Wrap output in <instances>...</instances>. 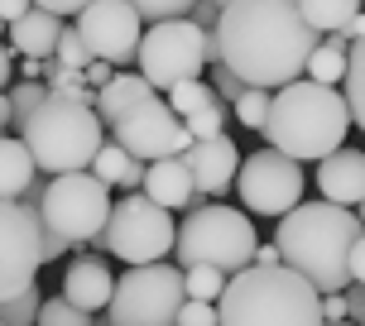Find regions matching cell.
<instances>
[{
    "mask_svg": "<svg viewBox=\"0 0 365 326\" xmlns=\"http://www.w3.org/2000/svg\"><path fill=\"white\" fill-rule=\"evenodd\" d=\"M221 63L259 91H279L298 82L322 34L312 29L298 0H231L217 19Z\"/></svg>",
    "mask_w": 365,
    "mask_h": 326,
    "instance_id": "obj_1",
    "label": "cell"
},
{
    "mask_svg": "<svg viewBox=\"0 0 365 326\" xmlns=\"http://www.w3.org/2000/svg\"><path fill=\"white\" fill-rule=\"evenodd\" d=\"M361 216L336 201H298L279 216L274 245L279 259L298 269L317 293H346L351 288V245L361 240Z\"/></svg>",
    "mask_w": 365,
    "mask_h": 326,
    "instance_id": "obj_2",
    "label": "cell"
},
{
    "mask_svg": "<svg viewBox=\"0 0 365 326\" xmlns=\"http://www.w3.org/2000/svg\"><path fill=\"white\" fill-rule=\"evenodd\" d=\"M351 130V106L346 91L322 87L312 77H298L289 87H279L269 96V120H264V140L269 149L289 154V159H327L346 144Z\"/></svg>",
    "mask_w": 365,
    "mask_h": 326,
    "instance_id": "obj_3",
    "label": "cell"
},
{
    "mask_svg": "<svg viewBox=\"0 0 365 326\" xmlns=\"http://www.w3.org/2000/svg\"><path fill=\"white\" fill-rule=\"evenodd\" d=\"M217 303V326H327L322 293L289 264L236 269Z\"/></svg>",
    "mask_w": 365,
    "mask_h": 326,
    "instance_id": "obj_4",
    "label": "cell"
},
{
    "mask_svg": "<svg viewBox=\"0 0 365 326\" xmlns=\"http://www.w3.org/2000/svg\"><path fill=\"white\" fill-rule=\"evenodd\" d=\"M19 140L29 144L38 173H82L91 168L96 149L106 144V120L96 115L91 101H77V96H43V106L19 125Z\"/></svg>",
    "mask_w": 365,
    "mask_h": 326,
    "instance_id": "obj_5",
    "label": "cell"
},
{
    "mask_svg": "<svg viewBox=\"0 0 365 326\" xmlns=\"http://www.w3.org/2000/svg\"><path fill=\"white\" fill-rule=\"evenodd\" d=\"M255 250H259V240H255L250 216L236 211V206H221V201H207L197 211H187V221H182V231H178V245H173L178 269L212 264V269H226V273L250 269Z\"/></svg>",
    "mask_w": 365,
    "mask_h": 326,
    "instance_id": "obj_6",
    "label": "cell"
},
{
    "mask_svg": "<svg viewBox=\"0 0 365 326\" xmlns=\"http://www.w3.org/2000/svg\"><path fill=\"white\" fill-rule=\"evenodd\" d=\"M110 187L91 168L82 173H58L43 192H38V216L48 231L68 240V245H91V240H101L110 221Z\"/></svg>",
    "mask_w": 365,
    "mask_h": 326,
    "instance_id": "obj_7",
    "label": "cell"
},
{
    "mask_svg": "<svg viewBox=\"0 0 365 326\" xmlns=\"http://www.w3.org/2000/svg\"><path fill=\"white\" fill-rule=\"evenodd\" d=\"M207 43H212V29H202L197 19H159L145 29L140 53H135L140 77L154 91H173L178 82H192L207 68Z\"/></svg>",
    "mask_w": 365,
    "mask_h": 326,
    "instance_id": "obj_8",
    "label": "cell"
},
{
    "mask_svg": "<svg viewBox=\"0 0 365 326\" xmlns=\"http://www.w3.org/2000/svg\"><path fill=\"white\" fill-rule=\"evenodd\" d=\"M182 269L178 264H135L115 278L110 293V326H178L182 307Z\"/></svg>",
    "mask_w": 365,
    "mask_h": 326,
    "instance_id": "obj_9",
    "label": "cell"
},
{
    "mask_svg": "<svg viewBox=\"0 0 365 326\" xmlns=\"http://www.w3.org/2000/svg\"><path fill=\"white\" fill-rule=\"evenodd\" d=\"M91 245H101L110 250L115 259H125V264H159L173 245H178V226H173V211L159 206V201H149L145 192H130L110 206V221L101 240H91Z\"/></svg>",
    "mask_w": 365,
    "mask_h": 326,
    "instance_id": "obj_10",
    "label": "cell"
},
{
    "mask_svg": "<svg viewBox=\"0 0 365 326\" xmlns=\"http://www.w3.org/2000/svg\"><path fill=\"white\" fill-rule=\"evenodd\" d=\"M43 264V216L38 197L24 192V201H0V303L38 283Z\"/></svg>",
    "mask_w": 365,
    "mask_h": 326,
    "instance_id": "obj_11",
    "label": "cell"
},
{
    "mask_svg": "<svg viewBox=\"0 0 365 326\" xmlns=\"http://www.w3.org/2000/svg\"><path fill=\"white\" fill-rule=\"evenodd\" d=\"M106 130H110V140L140 163H154V159H168V154H187V149H192V135L182 125V115H173V106L159 101V96L135 101V106L120 110Z\"/></svg>",
    "mask_w": 365,
    "mask_h": 326,
    "instance_id": "obj_12",
    "label": "cell"
},
{
    "mask_svg": "<svg viewBox=\"0 0 365 326\" xmlns=\"http://www.w3.org/2000/svg\"><path fill=\"white\" fill-rule=\"evenodd\" d=\"M236 192L245 201V211L255 216H284L303 201V163L279 154V149H259L245 154L236 173Z\"/></svg>",
    "mask_w": 365,
    "mask_h": 326,
    "instance_id": "obj_13",
    "label": "cell"
},
{
    "mask_svg": "<svg viewBox=\"0 0 365 326\" xmlns=\"http://www.w3.org/2000/svg\"><path fill=\"white\" fill-rule=\"evenodd\" d=\"M77 34L87 38L91 58H106L110 68H120L140 53V38H145V19L130 0H91L87 10L73 24Z\"/></svg>",
    "mask_w": 365,
    "mask_h": 326,
    "instance_id": "obj_14",
    "label": "cell"
},
{
    "mask_svg": "<svg viewBox=\"0 0 365 326\" xmlns=\"http://www.w3.org/2000/svg\"><path fill=\"white\" fill-rule=\"evenodd\" d=\"M187 173H192V187L202 197H221L240 173V149L231 135H217V140H192V149L182 154Z\"/></svg>",
    "mask_w": 365,
    "mask_h": 326,
    "instance_id": "obj_15",
    "label": "cell"
},
{
    "mask_svg": "<svg viewBox=\"0 0 365 326\" xmlns=\"http://www.w3.org/2000/svg\"><path fill=\"white\" fill-rule=\"evenodd\" d=\"M317 192L322 201L336 206H361L365 201V154L361 149H336L327 159H317Z\"/></svg>",
    "mask_w": 365,
    "mask_h": 326,
    "instance_id": "obj_16",
    "label": "cell"
},
{
    "mask_svg": "<svg viewBox=\"0 0 365 326\" xmlns=\"http://www.w3.org/2000/svg\"><path fill=\"white\" fill-rule=\"evenodd\" d=\"M110 293H115V278H110V269L101 259H91V254H77L73 264L63 269V298H68L73 307L91 312V317L101 307H110Z\"/></svg>",
    "mask_w": 365,
    "mask_h": 326,
    "instance_id": "obj_17",
    "label": "cell"
},
{
    "mask_svg": "<svg viewBox=\"0 0 365 326\" xmlns=\"http://www.w3.org/2000/svg\"><path fill=\"white\" fill-rule=\"evenodd\" d=\"M192 173H187V163L182 154H168V159H154L145 163V197L168 206V211H182V206H192Z\"/></svg>",
    "mask_w": 365,
    "mask_h": 326,
    "instance_id": "obj_18",
    "label": "cell"
},
{
    "mask_svg": "<svg viewBox=\"0 0 365 326\" xmlns=\"http://www.w3.org/2000/svg\"><path fill=\"white\" fill-rule=\"evenodd\" d=\"M5 34H10V48H15L19 58H53L58 38H63V15L29 5V15H19Z\"/></svg>",
    "mask_w": 365,
    "mask_h": 326,
    "instance_id": "obj_19",
    "label": "cell"
},
{
    "mask_svg": "<svg viewBox=\"0 0 365 326\" xmlns=\"http://www.w3.org/2000/svg\"><path fill=\"white\" fill-rule=\"evenodd\" d=\"M34 154L19 135H0V201H19L34 187Z\"/></svg>",
    "mask_w": 365,
    "mask_h": 326,
    "instance_id": "obj_20",
    "label": "cell"
},
{
    "mask_svg": "<svg viewBox=\"0 0 365 326\" xmlns=\"http://www.w3.org/2000/svg\"><path fill=\"white\" fill-rule=\"evenodd\" d=\"M145 96H154V87H149L140 73H115L106 87L96 91V115H101V120L110 125L120 110H130L135 101H145Z\"/></svg>",
    "mask_w": 365,
    "mask_h": 326,
    "instance_id": "obj_21",
    "label": "cell"
},
{
    "mask_svg": "<svg viewBox=\"0 0 365 326\" xmlns=\"http://www.w3.org/2000/svg\"><path fill=\"white\" fill-rule=\"evenodd\" d=\"M91 173L106 182V187H145V163L130 159V154L115 144V140L96 149V159H91Z\"/></svg>",
    "mask_w": 365,
    "mask_h": 326,
    "instance_id": "obj_22",
    "label": "cell"
},
{
    "mask_svg": "<svg viewBox=\"0 0 365 326\" xmlns=\"http://www.w3.org/2000/svg\"><path fill=\"white\" fill-rule=\"evenodd\" d=\"M346 53H351V43H346L341 34L322 38V43L312 48V58H308V68H303V77L322 82V87H336V82L346 77Z\"/></svg>",
    "mask_w": 365,
    "mask_h": 326,
    "instance_id": "obj_23",
    "label": "cell"
},
{
    "mask_svg": "<svg viewBox=\"0 0 365 326\" xmlns=\"http://www.w3.org/2000/svg\"><path fill=\"white\" fill-rule=\"evenodd\" d=\"M298 10L317 34H341L351 19L361 15V0H298Z\"/></svg>",
    "mask_w": 365,
    "mask_h": 326,
    "instance_id": "obj_24",
    "label": "cell"
},
{
    "mask_svg": "<svg viewBox=\"0 0 365 326\" xmlns=\"http://www.w3.org/2000/svg\"><path fill=\"white\" fill-rule=\"evenodd\" d=\"M341 91H346V106H351V125L365 130V38H356V43H351Z\"/></svg>",
    "mask_w": 365,
    "mask_h": 326,
    "instance_id": "obj_25",
    "label": "cell"
},
{
    "mask_svg": "<svg viewBox=\"0 0 365 326\" xmlns=\"http://www.w3.org/2000/svg\"><path fill=\"white\" fill-rule=\"evenodd\" d=\"M226 269H212V264H187L182 269V293L187 298H202V303H217L221 293H226Z\"/></svg>",
    "mask_w": 365,
    "mask_h": 326,
    "instance_id": "obj_26",
    "label": "cell"
},
{
    "mask_svg": "<svg viewBox=\"0 0 365 326\" xmlns=\"http://www.w3.org/2000/svg\"><path fill=\"white\" fill-rule=\"evenodd\" d=\"M212 101H221V91L212 87V82H202V77H192V82H178V87L168 91V106H173V115H192V110L212 106Z\"/></svg>",
    "mask_w": 365,
    "mask_h": 326,
    "instance_id": "obj_27",
    "label": "cell"
},
{
    "mask_svg": "<svg viewBox=\"0 0 365 326\" xmlns=\"http://www.w3.org/2000/svg\"><path fill=\"white\" fill-rule=\"evenodd\" d=\"M38 307H43V293H38V283H34V288H24V293H15V298L0 303V322L5 326H34Z\"/></svg>",
    "mask_w": 365,
    "mask_h": 326,
    "instance_id": "obj_28",
    "label": "cell"
},
{
    "mask_svg": "<svg viewBox=\"0 0 365 326\" xmlns=\"http://www.w3.org/2000/svg\"><path fill=\"white\" fill-rule=\"evenodd\" d=\"M231 110H236V120L245 130H264V120H269V91H259V87H245L231 101Z\"/></svg>",
    "mask_w": 365,
    "mask_h": 326,
    "instance_id": "obj_29",
    "label": "cell"
},
{
    "mask_svg": "<svg viewBox=\"0 0 365 326\" xmlns=\"http://www.w3.org/2000/svg\"><path fill=\"white\" fill-rule=\"evenodd\" d=\"M182 125H187L192 140H217V135H226V101H212V106L182 115Z\"/></svg>",
    "mask_w": 365,
    "mask_h": 326,
    "instance_id": "obj_30",
    "label": "cell"
},
{
    "mask_svg": "<svg viewBox=\"0 0 365 326\" xmlns=\"http://www.w3.org/2000/svg\"><path fill=\"white\" fill-rule=\"evenodd\" d=\"M34 326H91V312L73 307V303L58 293V298H43V307H38V322Z\"/></svg>",
    "mask_w": 365,
    "mask_h": 326,
    "instance_id": "obj_31",
    "label": "cell"
},
{
    "mask_svg": "<svg viewBox=\"0 0 365 326\" xmlns=\"http://www.w3.org/2000/svg\"><path fill=\"white\" fill-rule=\"evenodd\" d=\"M48 96V82H15L10 87V110H15V125H24Z\"/></svg>",
    "mask_w": 365,
    "mask_h": 326,
    "instance_id": "obj_32",
    "label": "cell"
},
{
    "mask_svg": "<svg viewBox=\"0 0 365 326\" xmlns=\"http://www.w3.org/2000/svg\"><path fill=\"white\" fill-rule=\"evenodd\" d=\"M53 63H63V68H77V73H87V63H91V48H87V38L77 34V29H63V38H58V53Z\"/></svg>",
    "mask_w": 365,
    "mask_h": 326,
    "instance_id": "obj_33",
    "label": "cell"
},
{
    "mask_svg": "<svg viewBox=\"0 0 365 326\" xmlns=\"http://www.w3.org/2000/svg\"><path fill=\"white\" fill-rule=\"evenodd\" d=\"M135 10H140V19L145 24H159V19H182L197 0H130Z\"/></svg>",
    "mask_w": 365,
    "mask_h": 326,
    "instance_id": "obj_34",
    "label": "cell"
},
{
    "mask_svg": "<svg viewBox=\"0 0 365 326\" xmlns=\"http://www.w3.org/2000/svg\"><path fill=\"white\" fill-rule=\"evenodd\" d=\"M178 326H217V303H202V298H182Z\"/></svg>",
    "mask_w": 365,
    "mask_h": 326,
    "instance_id": "obj_35",
    "label": "cell"
},
{
    "mask_svg": "<svg viewBox=\"0 0 365 326\" xmlns=\"http://www.w3.org/2000/svg\"><path fill=\"white\" fill-rule=\"evenodd\" d=\"M82 77H87V87H91V91H101V87L110 82V77H115V68H110L106 58H91V63H87V73H82Z\"/></svg>",
    "mask_w": 365,
    "mask_h": 326,
    "instance_id": "obj_36",
    "label": "cell"
},
{
    "mask_svg": "<svg viewBox=\"0 0 365 326\" xmlns=\"http://www.w3.org/2000/svg\"><path fill=\"white\" fill-rule=\"evenodd\" d=\"M346 322L365 326V283H351L346 288Z\"/></svg>",
    "mask_w": 365,
    "mask_h": 326,
    "instance_id": "obj_37",
    "label": "cell"
},
{
    "mask_svg": "<svg viewBox=\"0 0 365 326\" xmlns=\"http://www.w3.org/2000/svg\"><path fill=\"white\" fill-rule=\"evenodd\" d=\"M34 5H38V10H53V15H63V19H77L91 0H34Z\"/></svg>",
    "mask_w": 365,
    "mask_h": 326,
    "instance_id": "obj_38",
    "label": "cell"
},
{
    "mask_svg": "<svg viewBox=\"0 0 365 326\" xmlns=\"http://www.w3.org/2000/svg\"><path fill=\"white\" fill-rule=\"evenodd\" d=\"M217 77H221V82H217V91H221V101H236L240 91H245V82H240V77L231 73V68H226V63H221V68H217Z\"/></svg>",
    "mask_w": 365,
    "mask_h": 326,
    "instance_id": "obj_39",
    "label": "cell"
},
{
    "mask_svg": "<svg viewBox=\"0 0 365 326\" xmlns=\"http://www.w3.org/2000/svg\"><path fill=\"white\" fill-rule=\"evenodd\" d=\"M322 317L327 322H346V293H322Z\"/></svg>",
    "mask_w": 365,
    "mask_h": 326,
    "instance_id": "obj_40",
    "label": "cell"
},
{
    "mask_svg": "<svg viewBox=\"0 0 365 326\" xmlns=\"http://www.w3.org/2000/svg\"><path fill=\"white\" fill-rule=\"evenodd\" d=\"M48 73V58H19V82H38V77Z\"/></svg>",
    "mask_w": 365,
    "mask_h": 326,
    "instance_id": "obj_41",
    "label": "cell"
},
{
    "mask_svg": "<svg viewBox=\"0 0 365 326\" xmlns=\"http://www.w3.org/2000/svg\"><path fill=\"white\" fill-rule=\"evenodd\" d=\"M63 254H68V240L43 226V264H48V259H63Z\"/></svg>",
    "mask_w": 365,
    "mask_h": 326,
    "instance_id": "obj_42",
    "label": "cell"
},
{
    "mask_svg": "<svg viewBox=\"0 0 365 326\" xmlns=\"http://www.w3.org/2000/svg\"><path fill=\"white\" fill-rule=\"evenodd\" d=\"M351 283H365V231H361V240L351 245Z\"/></svg>",
    "mask_w": 365,
    "mask_h": 326,
    "instance_id": "obj_43",
    "label": "cell"
},
{
    "mask_svg": "<svg viewBox=\"0 0 365 326\" xmlns=\"http://www.w3.org/2000/svg\"><path fill=\"white\" fill-rule=\"evenodd\" d=\"M29 5H34V0H0V19H5V24H15L19 15H29Z\"/></svg>",
    "mask_w": 365,
    "mask_h": 326,
    "instance_id": "obj_44",
    "label": "cell"
},
{
    "mask_svg": "<svg viewBox=\"0 0 365 326\" xmlns=\"http://www.w3.org/2000/svg\"><path fill=\"white\" fill-rule=\"evenodd\" d=\"M10 77H15V48H5V43H0V91L10 87Z\"/></svg>",
    "mask_w": 365,
    "mask_h": 326,
    "instance_id": "obj_45",
    "label": "cell"
},
{
    "mask_svg": "<svg viewBox=\"0 0 365 326\" xmlns=\"http://www.w3.org/2000/svg\"><path fill=\"white\" fill-rule=\"evenodd\" d=\"M192 10H197V24H202V29H207V19H221V5H217V0H197Z\"/></svg>",
    "mask_w": 365,
    "mask_h": 326,
    "instance_id": "obj_46",
    "label": "cell"
},
{
    "mask_svg": "<svg viewBox=\"0 0 365 326\" xmlns=\"http://www.w3.org/2000/svg\"><path fill=\"white\" fill-rule=\"evenodd\" d=\"M15 125V110H10V91H0V135H10Z\"/></svg>",
    "mask_w": 365,
    "mask_h": 326,
    "instance_id": "obj_47",
    "label": "cell"
},
{
    "mask_svg": "<svg viewBox=\"0 0 365 326\" xmlns=\"http://www.w3.org/2000/svg\"><path fill=\"white\" fill-rule=\"evenodd\" d=\"M341 38H346V43H356V38H365V10H361L356 19H351L346 29H341Z\"/></svg>",
    "mask_w": 365,
    "mask_h": 326,
    "instance_id": "obj_48",
    "label": "cell"
},
{
    "mask_svg": "<svg viewBox=\"0 0 365 326\" xmlns=\"http://www.w3.org/2000/svg\"><path fill=\"white\" fill-rule=\"evenodd\" d=\"M255 264H284V259H279V245H264V250H255Z\"/></svg>",
    "mask_w": 365,
    "mask_h": 326,
    "instance_id": "obj_49",
    "label": "cell"
},
{
    "mask_svg": "<svg viewBox=\"0 0 365 326\" xmlns=\"http://www.w3.org/2000/svg\"><path fill=\"white\" fill-rule=\"evenodd\" d=\"M91 326H110V317H91Z\"/></svg>",
    "mask_w": 365,
    "mask_h": 326,
    "instance_id": "obj_50",
    "label": "cell"
},
{
    "mask_svg": "<svg viewBox=\"0 0 365 326\" xmlns=\"http://www.w3.org/2000/svg\"><path fill=\"white\" fill-rule=\"evenodd\" d=\"M356 216H361V226H365V201H361V206H356Z\"/></svg>",
    "mask_w": 365,
    "mask_h": 326,
    "instance_id": "obj_51",
    "label": "cell"
},
{
    "mask_svg": "<svg viewBox=\"0 0 365 326\" xmlns=\"http://www.w3.org/2000/svg\"><path fill=\"white\" fill-rule=\"evenodd\" d=\"M327 326H356V322H327Z\"/></svg>",
    "mask_w": 365,
    "mask_h": 326,
    "instance_id": "obj_52",
    "label": "cell"
},
{
    "mask_svg": "<svg viewBox=\"0 0 365 326\" xmlns=\"http://www.w3.org/2000/svg\"><path fill=\"white\" fill-rule=\"evenodd\" d=\"M217 5H231V0H217Z\"/></svg>",
    "mask_w": 365,
    "mask_h": 326,
    "instance_id": "obj_53",
    "label": "cell"
},
{
    "mask_svg": "<svg viewBox=\"0 0 365 326\" xmlns=\"http://www.w3.org/2000/svg\"><path fill=\"white\" fill-rule=\"evenodd\" d=\"M0 326H5V322H0Z\"/></svg>",
    "mask_w": 365,
    "mask_h": 326,
    "instance_id": "obj_54",
    "label": "cell"
}]
</instances>
